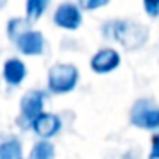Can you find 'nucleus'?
Returning <instances> with one entry per match:
<instances>
[{"label":"nucleus","instance_id":"dca6fc26","mask_svg":"<svg viewBox=\"0 0 159 159\" xmlns=\"http://www.w3.org/2000/svg\"><path fill=\"white\" fill-rule=\"evenodd\" d=\"M121 159H137V157H135V156H132V154H125Z\"/></svg>","mask_w":159,"mask_h":159},{"label":"nucleus","instance_id":"9d476101","mask_svg":"<svg viewBox=\"0 0 159 159\" xmlns=\"http://www.w3.org/2000/svg\"><path fill=\"white\" fill-rule=\"evenodd\" d=\"M0 159H22L21 142L17 139H9L0 145Z\"/></svg>","mask_w":159,"mask_h":159},{"label":"nucleus","instance_id":"2eb2a0df","mask_svg":"<svg viewBox=\"0 0 159 159\" xmlns=\"http://www.w3.org/2000/svg\"><path fill=\"white\" fill-rule=\"evenodd\" d=\"M149 159H159V134L152 137V149L151 154H149Z\"/></svg>","mask_w":159,"mask_h":159},{"label":"nucleus","instance_id":"39448f33","mask_svg":"<svg viewBox=\"0 0 159 159\" xmlns=\"http://www.w3.org/2000/svg\"><path fill=\"white\" fill-rule=\"evenodd\" d=\"M53 21H55V24L60 26V28L74 31V29H77L80 26L82 16H80V11L74 4H62L55 11Z\"/></svg>","mask_w":159,"mask_h":159},{"label":"nucleus","instance_id":"1a4fd4ad","mask_svg":"<svg viewBox=\"0 0 159 159\" xmlns=\"http://www.w3.org/2000/svg\"><path fill=\"white\" fill-rule=\"evenodd\" d=\"M26 77V67L21 60L11 58L5 62L4 65V79L7 80V84L11 86H19Z\"/></svg>","mask_w":159,"mask_h":159},{"label":"nucleus","instance_id":"f3484780","mask_svg":"<svg viewBox=\"0 0 159 159\" xmlns=\"http://www.w3.org/2000/svg\"><path fill=\"white\" fill-rule=\"evenodd\" d=\"M4 4H5V0H0V9L4 7Z\"/></svg>","mask_w":159,"mask_h":159},{"label":"nucleus","instance_id":"4468645a","mask_svg":"<svg viewBox=\"0 0 159 159\" xmlns=\"http://www.w3.org/2000/svg\"><path fill=\"white\" fill-rule=\"evenodd\" d=\"M144 7L149 16H152V17L159 16V0H144Z\"/></svg>","mask_w":159,"mask_h":159},{"label":"nucleus","instance_id":"6e6552de","mask_svg":"<svg viewBox=\"0 0 159 159\" xmlns=\"http://www.w3.org/2000/svg\"><path fill=\"white\" fill-rule=\"evenodd\" d=\"M43 99H45V96H43L41 91H29V93H26L24 96H22L21 113L28 121L33 123V120H34L39 113H43Z\"/></svg>","mask_w":159,"mask_h":159},{"label":"nucleus","instance_id":"9b49d317","mask_svg":"<svg viewBox=\"0 0 159 159\" xmlns=\"http://www.w3.org/2000/svg\"><path fill=\"white\" fill-rule=\"evenodd\" d=\"M55 157V147L50 142L41 140L38 144H34L31 151V159H53Z\"/></svg>","mask_w":159,"mask_h":159},{"label":"nucleus","instance_id":"f257e3e1","mask_svg":"<svg viewBox=\"0 0 159 159\" xmlns=\"http://www.w3.org/2000/svg\"><path fill=\"white\" fill-rule=\"evenodd\" d=\"M104 36L118 41L127 50H139L145 45L149 31L145 26L130 21H113L104 26Z\"/></svg>","mask_w":159,"mask_h":159},{"label":"nucleus","instance_id":"f03ea898","mask_svg":"<svg viewBox=\"0 0 159 159\" xmlns=\"http://www.w3.org/2000/svg\"><path fill=\"white\" fill-rule=\"evenodd\" d=\"M9 36L14 39L17 48L24 55H39L43 53L45 48V39L41 33L38 31H29L28 24L21 19H12L9 22Z\"/></svg>","mask_w":159,"mask_h":159},{"label":"nucleus","instance_id":"0eeeda50","mask_svg":"<svg viewBox=\"0 0 159 159\" xmlns=\"http://www.w3.org/2000/svg\"><path fill=\"white\" fill-rule=\"evenodd\" d=\"M120 65V55L111 48L99 50L91 60V69L96 74H108Z\"/></svg>","mask_w":159,"mask_h":159},{"label":"nucleus","instance_id":"20e7f679","mask_svg":"<svg viewBox=\"0 0 159 159\" xmlns=\"http://www.w3.org/2000/svg\"><path fill=\"white\" fill-rule=\"evenodd\" d=\"M132 125L145 130H156L159 128V106L151 99H139L132 106L130 111Z\"/></svg>","mask_w":159,"mask_h":159},{"label":"nucleus","instance_id":"423d86ee","mask_svg":"<svg viewBox=\"0 0 159 159\" xmlns=\"http://www.w3.org/2000/svg\"><path fill=\"white\" fill-rule=\"evenodd\" d=\"M31 127H33V130H34L36 135H39V137H43V139H50V137H53V135H57L60 132L62 121H60V118L53 113H39L38 116L33 120Z\"/></svg>","mask_w":159,"mask_h":159},{"label":"nucleus","instance_id":"7ed1b4c3","mask_svg":"<svg viewBox=\"0 0 159 159\" xmlns=\"http://www.w3.org/2000/svg\"><path fill=\"white\" fill-rule=\"evenodd\" d=\"M79 70L70 63H57L48 72V89L55 94L70 93L77 86Z\"/></svg>","mask_w":159,"mask_h":159},{"label":"nucleus","instance_id":"f8f14e48","mask_svg":"<svg viewBox=\"0 0 159 159\" xmlns=\"http://www.w3.org/2000/svg\"><path fill=\"white\" fill-rule=\"evenodd\" d=\"M48 0H28L26 4V14H28L29 21H38L41 17V14L45 12Z\"/></svg>","mask_w":159,"mask_h":159},{"label":"nucleus","instance_id":"ddd939ff","mask_svg":"<svg viewBox=\"0 0 159 159\" xmlns=\"http://www.w3.org/2000/svg\"><path fill=\"white\" fill-rule=\"evenodd\" d=\"M110 0H79V4L82 5L84 9L87 11H94V9H99V7H104Z\"/></svg>","mask_w":159,"mask_h":159}]
</instances>
